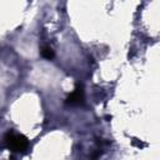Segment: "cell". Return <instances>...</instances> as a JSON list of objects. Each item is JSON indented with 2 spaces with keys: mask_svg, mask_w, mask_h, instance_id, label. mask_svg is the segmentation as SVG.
<instances>
[{
  "mask_svg": "<svg viewBox=\"0 0 160 160\" xmlns=\"http://www.w3.org/2000/svg\"><path fill=\"white\" fill-rule=\"evenodd\" d=\"M5 140L8 142V146L12 150H24L28 146V140L16 132H8L5 136Z\"/></svg>",
  "mask_w": 160,
  "mask_h": 160,
  "instance_id": "1",
  "label": "cell"
},
{
  "mask_svg": "<svg viewBox=\"0 0 160 160\" xmlns=\"http://www.w3.org/2000/svg\"><path fill=\"white\" fill-rule=\"evenodd\" d=\"M82 101H84V90L81 88H76L66 100V102L70 105H80Z\"/></svg>",
  "mask_w": 160,
  "mask_h": 160,
  "instance_id": "2",
  "label": "cell"
},
{
  "mask_svg": "<svg viewBox=\"0 0 160 160\" xmlns=\"http://www.w3.org/2000/svg\"><path fill=\"white\" fill-rule=\"evenodd\" d=\"M41 55H42L45 59L51 60V59L54 58V51L51 50V48H49V46H44V48L41 49Z\"/></svg>",
  "mask_w": 160,
  "mask_h": 160,
  "instance_id": "3",
  "label": "cell"
}]
</instances>
